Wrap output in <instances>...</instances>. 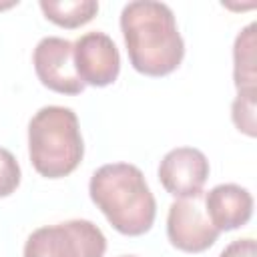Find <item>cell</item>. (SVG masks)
<instances>
[{"instance_id":"5b68a950","label":"cell","mask_w":257,"mask_h":257,"mask_svg":"<svg viewBox=\"0 0 257 257\" xmlns=\"http://www.w3.org/2000/svg\"><path fill=\"white\" fill-rule=\"evenodd\" d=\"M167 237L173 247L185 253H203L215 245L219 231L211 225L201 207V195L171 203L167 215Z\"/></svg>"},{"instance_id":"30bf717a","label":"cell","mask_w":257,"mask_h":257,"mask_svg":"<svg viewBox=\"0 0 257 257\" xmlns=\"http://www.w3.org/2000/svg\"><path fill=\"white\" fill-rule=\"evenodd\" d=\"M255 22L245 26L233 44V80L237 90L257 88V64H255Z\"/></svg>"},{"instance_id":"9c48e42d","label":"cell","mask_w":257,"mask_h":257,"mask_svg":"<svg viewBox=\"0 0 257 257\" xmlns=\"http://www.w3.org/2000/svg\"><path fill=\"white\" fill-rule=\"evenodd\" d=\"M205 213L219 233L233 231L249 223L253 215V197L241 185L223 183L205 195Z\"/></svg>"},{"instance_id":"52a82bcc","label":"cell","mask_w":257,"mask_h":257,"mask_svg":"<svg viewBox=\"0 0 257 257\" xmlns=\"http://www.w3.org/2000/svg\"><path fill=\"white\" fill-rule=\"evenodd\" d=\"M34 70L38 80L58 94H80L84 82L78 78L72 58V42L60 36L42 38L32 54Z\"/></svg>"},{"instance_id":"8fae6325","label":"cell","mask_w":257,"mask_h":257,"mask_svg":"<svg viewBox=\"0 0 257 257\" xmlns=\"http://www.w3.org/2000/svg\"><path fill=\"white\" fill-rule=\"evenodd\" d=\"M40 10L46 20L62 28H78L90 22L98 12L94 0H40Z\"/></svg>"},{"instance_id":"7c38bea8","label":"cell","mask_w":257,"mask_h":257,"mask_svg":"<svg viewBox=\"0 0 257 257\" xmlns=\"http://www.w3.org/2000/svg\"><path fill=\"white\" fill-rule=\"evenodd\" d=\"M255 102H257V88H243V90H237V96L231 104V118L235 126L247 137L257 135Z\"/></svg>"},{"instance_id":"7a4b0ae2","label":"cell","mask_w":257,"mask_h":257,"mask_svg":"<svg viewBox=\"0 0 257 257\" xmlns=\"http://www.w3.org/2000/svg\"><path fill=\"white\" fill-rule=\"evenodd\" d=\"M88 193L106 221L122 235H145L155 223V197L143 171L131 163H110L96 169Z\"/></svg>"},{"instance_id":"ba28073f","label":"cell","mask_w":257,"mask_h":257,"mask_svg":"<svg viewBox=\"0 0 257 257\" xmlns=\"http://www.w3.org/2000/svg\"><path fill=\"white\" fill-rule=\"evenodd\" d=\"M207 177L209 161L193 147H177L169 151L159 165V181L163 189L177 199L201 195Z\"/></svg>"},{"instance_id":"5bb4252c","label":"cell","mask_w":257,"mask_h":257,"mask_svg":"<svg viewBox=\"0 0 257 257\" xmlns=\"http://www.w3.org/2000/svg\"><path fill=\"white\" fill-rule=\"evenodd\" d=\"M219 257H257V245L255 239L245 237V239H237L233 243H229Z\"/></svg>"},{"instance_id":"6da1fadb","label":"cell","mask_w":257,"mask_h":257,"mask_svg":"<svg viewBox=\"0 0 257 257\" xmlns=\"http://www.w3.org/2000/svg\"><path fill=\"white\" fill-rule=\"evenodd\" d=\"M120 32L133 68L145 76H167L183 62L185 42L173 10L163 2H128L120 12Z\"/></svg>"},{"instance_id":"9a60e30c","label":"cell","mask_w":257,"mask_h":257,"mask_svg":"<svg viewBox=\"0 0 257 257\" xmlns=\"http://www.w3.org/2000/svg\"><path fill=\"white\" fill-rule=\"evenodd\" d=\"M122 257H137V255H122Z\"/></svg>"},{"instance_id":"4fadbf2b","label":"cell","mask_w":257,"mask_h":257,"mask_svg":"<svg viewBox=\"0 0 257 257\" xmlns=\"http://www.w3.org/2000/svg\"><path fill=\"white\" fill-rule=\"evenodd\" d=\"M20 185V165L8 149L0 147V197L12 195Z\"/></svg>"},{"instance_id":"8992f818","label":"cell","mask_w":257,"mask_h":257,"mask_svg":"<svg viewBox=\"0 0 257 257\" xmlns=\"http://www.w3.org/2000/svg\"><path fill=\"white\" fill-rule=\"evenodd\" d=\"M72 58L78 78L84 86H108L118 78L120 54L112 38L104 32H86L72 42Z\"/></svg>"},{"instance_id":"277c9868","label":"cell","mask_w":257,"mask_h":257,"mask_svg":"<svg viewBox=\"0 0 257 257\" xmlns=\"http://www.w3.org/2000/svg\"><path fill=\"white\" fill-rule=\"evenodd\" d=\"M106 237L86 219H70L32 231L24 257H104Z\"/></svg>"},{"instance_id":"3957f363","label":"cell","mask_w":257,"mask_h":257,"mask_svg":"<svg viewBox=\"0 0 257 257\" xmlns=\"http://www.w3.org/2000/svg\"><path fill=\"white\" fill-rule=\"evenodd\" d=\"M28 155L34 171L46 179L70 175L84 157L76 112L68 106H42L28 122Z\"/></svg>"}]
</instances>
